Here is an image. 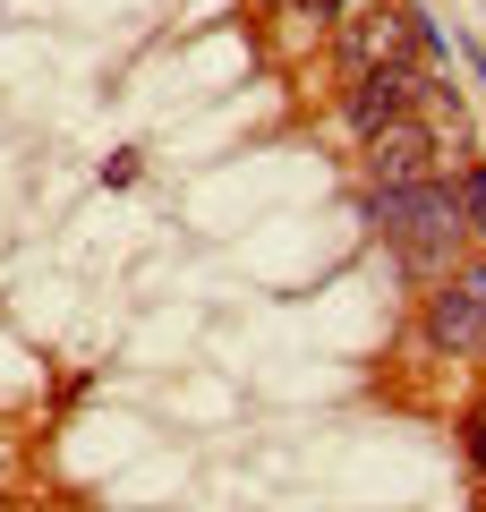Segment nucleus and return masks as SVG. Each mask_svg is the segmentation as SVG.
I'll list each match as a JSON object with an SVG mask.
<instances>
[{"label": "nucleus", "instance_id": "obj_2", "mask_svg": "<svg viewBox=\"0 0 486 512\" xmlns=\"http://www.w3.org/2000/svg\"><path fill=\"white\" fill-rule=\"evenodd\" d=\"M333 35H342V60H350V77H367V69H401V60H410V43H418V18H401V9H384V0H342Z\"/></svg>", "mask_w": 486, "mask_h": 512}, {"label": "nucleus", "instance_id": "obj_3", "mask_svg": "<svg viewBox=\"0 0 486 512\" xmlns=\"http://www.w3.org/2000/svg\"><path fill=\"white\" fill-rule=\"evenodd\" d=\"M435 171H444V146H435V128L418 111L367 137V180L376 188H410V180H435Z\"/></svg>", "mask_w": 486, "mask_h": 512}, {"label": "nucleus", "instance_id": "obj_8", "mask_svg": "<svg viewBox=\"0 0 486 512\" xmlns=\"http://www.w3.org/2000/svg\"><path fill=\"white\" fill-rule=\"evenodd\" d=\"M0 512H26V504H0Z\"/></svg>", "mask_w": 486, "mask_h": 512}, {"label": "nucleus", "instance_id": "obj_4", "mask_svg": "<svg viewBox=\"0 0 486 512\" xmlns=\"http://www.w3.org/2000/svg\"><path fill=\"white\" fill-rule=\"evenodd\" d=\"M427 333L444 350H486V274H444V282H435Z\"/></svg>", "mask_w": 486, "mask_h": 512}, {"label": "nucleus", "instance_id": "obj_6", "mask_svg": "<svg viewBox=\"0 0 486 512\" xmlns=\"http://www.w3.org/2000/svg\"><path fill=\"white\" fill-rule=\"evenodd\" d=\"M461 205H469V231H486V171H461Z\"/></svg>", "mask_w": 486, "mask_h": 512}, {"label": "nucleus", "instance_id": "obj_1", "mask_svg": "<svg viewBox=\"0 0 486 512\" xmlns=\"http://www.w3.org/2000/svg\"><path fill=\"white\" fill-rule=\"evenodd\" d=\"M376 231H384V248H393L410 274L444 282V274H461L469 205H461V188L435 171V180H410V188H376Z\"/></svg>", "mask_w": 486, "mask_h": 512}, {"label": "nucleus", "instance_id": "obj_7", "mask_svg": "<svg viewBox=\"0 0 486 512\" xmlns=\"http://www.w3.org/2000/svg\"><path fill=\"white\" fill-rule=\"evenodd\" d=\"M282 9H307V18H324V9H333V0H282Z\"/></svg>", "mask_w": 486, "mask_h": 512}, {"label": "nucleus", "instance_id": "obj_5", "mask_svg": "<svg viewBox=\"0 0 486 512\" xmlns=\"http://www.w3.org/2000/svg\"><path fill=\"white\" fill-rule=\"evenodd\" d=\"M427 94H435V86H427V77H410V60H401V69H367L359 94H350V128H359V137H376V128L410 120Z\"/></svg>", "mask_w": 486, "mask_h": 512}]
</instances>
